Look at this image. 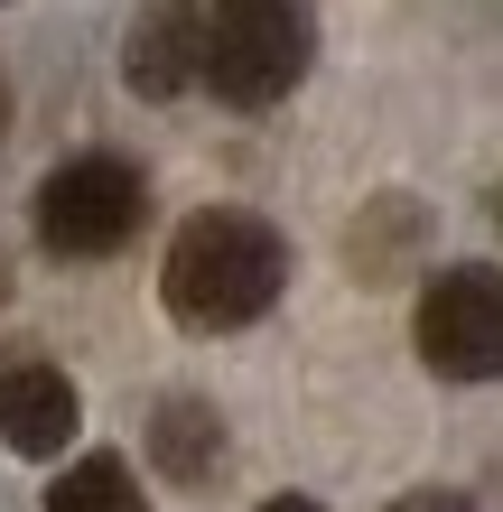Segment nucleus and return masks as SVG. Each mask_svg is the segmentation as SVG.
Segmentation results:
<instances>
[{
  "label": "nucleus",
  "instance_id": "obj_1",
  "mask_svg": "<svg viewBox=\"0 0 503 512\" xmlns=\"http://www.w3.org/2000/svg\"><path fill=\"white\" fill-rule=\"evenodd\" d=\"M280 289H289V243L252 205H196L159 261V308L187 336H243L280 308Z\"/></svg>",
  "mask_w": 503,
  "mask_h": 512
},
{
  "label": "nucleus",
  "instance_id": "obj_2",
  "mask_svg": "<svg viewBox=\"0 0 503 512\" xmlns=\"http://www.w3.org/2000/svg\"><path fill=\"white\" fill-rule=\"evenodd\" d=\"M317 66V10L308 0H215L196 47V84L233 112H271Z\"/></svg>",
  "mask_w": 503,
  "mask_h": 512
},
{
  "label": "nucleus",
  "instance_id": "obj_3",
  "mask_svg": "<svg viewBox=\"0 0 503 512\" xmlns=\"http://www.w3.org/2000/svg\"><path fill=\"white\" fill-rule=\"evenodd\" d=\"M150 215V177H140L122 149H84V159L47 168L38 196H28V224L56 261H112Z\"/></svg>",
  "mask_w": 503,
  "mask_h": 512
},
{
  "label": "nucleus",
  "instance_id": "obj_4",
  "mask_svg": "<svg viewBox=\"0 0 503 512\" xmlns=\"http://www.w3.org/2000/svg\"><path fill=\"white\" fill-rule=\"evenodd\" d=\"M410 345L438 382H503V270L494 261H448L420 289Z\"/></svg>",
  "mask_w": 503,
  "mask_h": 512
},
{
  "label": "nucleus",
  "instance_id": "obj_5",
  "mask_svg": "<svg viewBox=\"0 0 503 512\" xmlns=\"http://www.w3.org/2000/svg\"><path fill=\"white\" fill-rule=\"evenodd\" d=\"M84 429V391L66 382V364H47V354H10L0 364V447L10 457H66Z\"/></svg>",
  "mask_w": 503,
  "mask_h": 512
},
{
  "label": "nucleus",
  "instance_id": "obj_6",
  "mask_svg": "<svg viewBox=\"0 0 503 512\" xmlns=\"http://www.w3.org/2000/svg\"><path fill=\"white\" fill-rule=\"evenodd\" d=\"M196 47H205V0H150L122 28V84L140 103H177L196 84Z\"/></svg>",
  "mask_w": 503,
  "mask_h": 512
},
{
  "label": "nucleus",
  "instance_id": "obj_7",
  "mask_svg": "<svg viewBox=\"0 0 503 512\" xmlns=\"http://www.w3.org/2000/svg\"><path fill=\"white\" fill-rule=\"evenodd\" d=\"M150 466L168 475L177 494H215L224 466H233V438H224V410L196 401V391H168L150 410Z\"/></svg>",
  "mask_w": 503,
  "mask_h": 512
},
{
  "label": "nucleus",
  "instance_id": "obj_8",
  "mask_svg": "<svg viewBox=\"0 0 503 512\" xmlns=\"http://www.w3.org/2000/svg\"><path fill=\"white\" fill-rule=\"evenodd\" d=\"M47 512H150V494H140L131 457L94 447V457H75V466H66V475L47 485Z\"/></svg>",
  "mask_w": 503,
  "mask_h": 512
},
{
  "label": "nucleus",
  "instance_id": "obj_9",
  "mask_svg": "<svg viewBox=\"0 0 503 512\" xmlns=\"http://www.w3.org/2000/svg\"><path fill=\"white\" fill-rule=\"evenodd\" d=\"M410 243H420V205H410V196H382L373 215H354L345 261H354V280H392V270L410 261Z\"/></svg>",
  "mask_w": 503,
  "mask_h": 512
},
{
  "label": "nucleus",
  "instance_id": "obj_10",
  "mask_svg": "<svg viewBox=\"0 0 503 512\" xmlns=\"http://www.w3.org/2000/svg\"><path fill=\"white\" fill-rule=\"evenodd\" d=\"M382 512H476L457 485H420V494H401V503H382Z\"/></svg>",
  "mask_w": 503,
  "mask_h": 512
},
{
  "label": "nucleus",
  "instance_id": "obj_11",
  "mask_svg": "<svg viewBox=\"0 0 503 512\" xmlns=\"http://www.w3.org/2000/svg\"><path fill=\"white\" fill-rule=\"evenodd\" d=\"M261 512H327V503H308V494H271Z\"/></svg>",
  "mask_w": 503,
  "mask_h": 512
},
{
  "label": "nucleus",
  "instance_id": "obj_12",
  "mask_svg": "<svg viewBox=\"0 0 503 512\" xmlns=\"http://www.w3.org/2000/svg\"><path fill=\"white\" fill-rule=\"evenodd\" d=\"M0 140H10V84H0Z\"/></svg>",
  "mask_w": 503,
  "mask_h": 512
},
{
  "label": "nucleus",
  "instance_id": "obj_13",
  "mask_svg": "<svg viewBox=\"0 0 503 512\" xmlns=\"http://www.w3.org/2000/svg\"><path fill=\"white\" fill-rule=\"evenodd\" d=\"M0 289H10V270H0Z\"/></svg>",
  "mask_w": 503,
  "mask_h": 512
},
{
  "label": "nucleus",
  "instance_id": "obj_14",
  "mask_svg": "<svg viewBox=\"0 0 503 512\" xmlns=\"http://www.w3.org/2000/svg\"><path fill=\"white\" fill-rule=\"evenodd\" d=\"M494 215H503V205H494Z\"/></svg>",
  "mask_w": 503,
  "mask_h": 512
}]
</instances>
